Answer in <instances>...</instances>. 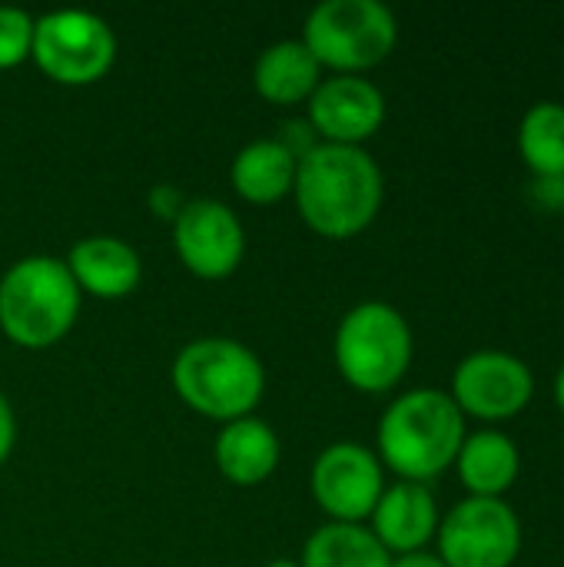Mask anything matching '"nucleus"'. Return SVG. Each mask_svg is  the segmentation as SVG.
Listing matches in <instances>:
<instances>
[{"label":"nucleus","mask_w":564,"mask_h":567,"mask_svg":"<svg viewBox=\"0 0 564 567\" xmlns=\"http://www.w3.org/2000/svg\"><path fill=\"white\" fill-rule=\"evenodd\" d=\"M293 199L316 236L342 243L376 223L386 199V179L366 146L319 143L296 166Z\"/></svg>","instance_id":"obj_1"},{"label":"nucleus","mask_w":564,"mask_h":567,"mask_svg":"<svg viewBox=\"0 0 564 567\" xmlns=\"http://www.w3.org/2000/svg\"><path fill=\"white\" fill-rule=\"evenodd\" d=\"M465 415L442 389H412L389 402L376 432V455L382 468L396 472L399 482L429 485L465 442Z\"/></svg>","instance_id":"obj_2"},{"label":"nucleus","mask_w":564,"mask_h":567,"mask_svg":"<svg viewBox=\"0 0 564 567\" xmlns=\"http://www.w3.org/2000/svg\"><path fill=\"white\" fill-rule=\"evenodd\" d=\"M173 392L186 409L219 425L246 419L266 395L263 359L239 339L203 336L173 359Z\"/></svg>","instance_id":"obj_3"},{"label":"nucleus","mask_w":564,"mask_h":567,"mask_svg":"<svg viewBox=\"0 0 564 567\" xmlns=\"http://www.w3.org/2000/svg\"><path fill=\"white\" fill-rule=\"evenodd\" d=\"M83 292L57 256H23L0 276V332L30 352L53 349L80 319Z\"/></svg>","instance_id":"obj_4"},{"label":"nucleus","mask_w":564,"mask_h":567,"mask_svg":"<svg viewBox=\"0 0 564 567\" xmlns=\"http://www.w3.org/2000/svg\"><path fill=\"white\" fill-rule=\"evenodd\" d=\"M416 339L409 319L389 302L352 306L332 339V359L346 385L366 395L392 392L412 365Z\"/></svg>","instance_id":"obj_5"},{"label":"nucleus","mask_w":564,"mask_h":567,"mask_svg":"<svg viewBox=\"0 0 564 567\" xmlns=\"http://www.w3.org/2000/svg\"><path fill=\"white\" fill-rule=\"evenodd\" d=\"M299 40L322 70L366 76L392 56L399 20L382 0H322L309 10Z\"/></svg>","instance_id":"obj_6"},{"label":"nucleus","mask_w":564,"mask_h":567,"mask_svg":"<svg viewBox=\"0 0 564 567\" xmlns=\"http://www.w3.org/2000/svg\"><path fill=\"white\" fill-rule=\"evenodd\" d=\"M30 60L60 86H90L100 83L116 63V33L93 10H50L37 17Z\"/></svg>","instance_id":"obj_7"},{"label":"nucleus","mask_w":564,"mask_h":567,"mask_svg":"<svg viewBox=\"0 0 564 567\" xmlns=\"http://www.w3.org/2000/svg\"><path fill=\"white\" fill-rule=\"evenodd\" d=\"M445 567H512L522 555V522L505 498H465L435 532Z\"/></svg>","instance_id":"obj_8"},{"label":"nucleus","mask_w":564,"mask_h":567,"mask_svg":"<svg viewBox=\"0 0 564 567\" xmlns=\"http://www.w3.org/2000/svg\"><path fill=\"white\" fill-rule=\"evenodd\" d=\"M309 492L329 522L362 525L386 492V468L372 449L359 442H332L312 462Z\"/></svg>","instance_id":"obj_9"},{"label":"nucleus","mask_w":564,"mask_h":567,"mask_svg":"<svg viewBox=\"0 0 564 567\" xmlns=\"http://www.w3.org/2000/svg\"><path fill=\"white\" fill-rule=\"evenodd\" d=\"M173 249L186 272L206 282L229 279L246 256V229L233 206L196 196L173 219Z\"/></svg>","instance_id":"obj_10"},{"label":"nucleus","mask_w":564,"mask_h":567,"mask_svg":"<svg viewBox=\"0 0 564 567\" xmlns=\"http://www.w3.org/2000/svg\"><path fill=\"white\" fill-rule=\"evenodd\" d=\"M452 402L462 415L482 422H505L522 415L535 399V375L529 362L502 349H479L452 372Z\"/></svg>","instance_id":"obj_11"},{"label":"nucleus","mask_w":564,"mask_h":567,"mask_svg":"<svg viewBox=\"0 0 564 567\" xmlns=\"http://www.w3.org/2000/svg\"><path fill=\"white\" fill-rule=\"evenodd\" d=\"M306 120L316 130L319 143L362 146L386 123V93L366 76L332 73L322 76L316 93L309 96Z\"/></svg>","instance_id":"obj_12"},{"label":"nucleus","mask_w":564,"mask_h":567,"mask_svg":"<svg viewBox=\"0 0 564 567\" xmlns=\"http://www.w3.org/2000/svg\"><path fill=\"white\" fill-rule=\"evenodd\" d=\"M369 522H372L369 532L396 558V555L425 551V545L435 538L442 518H439V505H435V495L429 492V485L396 482V485H386Z\"/></svg>","instance_id":"obj_13"},{"label":"nucleus","mask_w":564,"mask_h":567,"mask_svg":"<svg viewBox=\"0 0 564 567\" xmlns=\"http://www.w3.org/2000/svg\"><path fill=\"white\" fill-rule=\"evenodd\" d=\"M66 269L83 296L93 299H126L143 279L140 252L120 236H83L66 252Z\"/></svg>","instance_id":"obj_14"},{"label":"nucleus","mask_w":564,"mask_h":567,"mask_svg":"<svg viewBox=\"0 0 564 567\" xmlns=\"http://www.w3.org/2000/svg\"><path fill=\"white\" fill-rule=\"evenodd\" d=\"M279 458H283L279 435L273 432L269 422L256 415L223 425L213 445V462L219 475L239 488H256L269 482L279 468Z\"/></svg>","instance_id":"obj_15"},{"label":"nucleus","mask_w":564,"mask_h":567,"mask_svg":"<svg viewBox=\"0 0 564 567\" xmlns=\"http://www.w3.org/2000/svg\"><path fill=\"white\" fill-rule=\"evenodd\" d=\"M299 159L276 140L263 136L246 143L233 163H229V186L243 203L253 206H273L286 196H293Z\"/></svg>","instance_id":"obj_16"},{"label":"nucleus","mask_w":564,"mask_h":567,"mask_svg":"<svg viewBox=\"0 0 564 567\" xmlns=\"http://www.w3.org/2000/svg\"><path fill=\"white\" fill-rule=\"evenodd\" d=\"M455 468L469 498H502L522 475V452L505 432L482 429L465 435Z\"/></svg>","instance_id":"obj_17"},{"label":"nucleus","mask_w":564,"mask_h":567,"mask_svg":"<svg viewBox=\"0 0 564 567\" xmlns=\"http://www.w3.org/2000/svg\"><path fill=\"white\" fill-rule=\"evenodd\" d=\"M322 80V66L309 53L302 40H276L269 43L253 66L256 93L273 106H299L309 103Z\"/></svg>","instance_id":"obj_18"},{"label":"nucleus","mask_w":564,"mask_h":567,"mask_svg":"<svg viewBox=\"0 0 564 567\" xmlns=\"http://www.w3.org/2000/svg\"><path fill=\"white\" fill-rule=\"evenodd\" d=\"M392 555L379 545V538L366 525H319L306 545L299 567H389Z\"/></svg>","instance_id":"obj_19"},{"label":"nucleus","mask_w":564,"mask_h":567,"mask_svg":"<svg viewBox=\"0 0 564 567\" xmlns=\"http://www.w3.org/2000/svg\"><path fill=\"white\" fill-rule=\"evenodd\" d=\"M519 153L535 179H564V103L529 106L519 123Z\"/></svg>","instance_id":"obj_20"},{"label":"nucleus","mask_w":564,"mask_h":567,"mask_svg":"<svg viewBox=\"0 0 564 567\" xmlns=\"http://www.w3.org/2000/svg\"><path fill=\"white\" fill-rule=\"evenodd\" d=\"M33 27H37V17H30L23 7H13V3L0 7V70H17L20 63L30 60Z\"/></svg>","instance_id":"obj_21"},{"label":"nucleus","mask_w":564,"mask_h":567,"mask_svg":"<svg viewBox=\"0 0 564 567\" xmlns=\"http://www.w3.org/2000/svg\"><path fill=\"white\" fill-rule=\"evenodd\" d=\"M296 159H302L306 153H312L316 146H319V136H316V130L309 126V120H286L283 126H279V136H276Z\"/></svg>","instance_id":"obj_22"},{"label":"nucleus","mask_w":564,"mask_h":567,"mask_svg":"<svg viewBox=\"0 0 564 567\" xmlns=\"http://www.w3.org/2000/svg\"><path fill=\"white\" fill-rule=\"evenodd\" d=\"M146 203H150V213H153L156 219H166V223H173V219L180 216V209L186 206V196L180 193V186L160 183V186H153V189H150Z\"/></svg>","instance_id":"obj_23"},{"label":"nucleus","mask_w":564,"mask_h":567,"mask_svg":"<svg viewBox=\"0 0 564 567\" xmlns=\"http://www.w3.org/2000/svg\"><path fill=\"white\" fill-rule=\"evenodd\" d=\"M13 445H17V415H13L10 399L0 392V465L10 458Z\"/></svg>","instance_id":"obj_24"},{"label":"nucleus","mask_w":564,"mask_h":567,"mask_svg":"<svg viewBox=\"0 0 564 567\" xmlns=\"http://www.w3.org/2000/svg\"><path fill=\"white\" fill-rule=\"evenodd\" d=\"M389 567H445L439 555L432 551H412V555H396Z\"/></svg>","instance_id":"obj_25"},{"label":"nucleus","mask_w":564,"mask_h":567,"mask_svg":"<svg viewBox=\"0 0 564 567\" xmlns=\"http://www.w3.org/2000/svg\"><path fill=\"white\" fill-rule=\"evenodd\" d=\"M535 189H539L542 203H548V206L564 203V179H535Z\"/></svg>","instance_id":"obj_26"},{"label":"nucleus","mask_w":564,"mask_h":567,"mask_svg":"<svg viewBox=\"0 0 564 567\" xmlns=\"http://www.w3.org/2000/svg\"><path fill=\"white\" fill-rule=\"evenodd\" d=\"M555 402H558V412L564 415V362L562 369H558V375H555Z\"/></svg>","instance_id":"obj_27"},{"label":"nucleus","mask_w":564,"mask_h":567,"mask_svg":"<svg viewBox=\"0 0 564 567\" xmlns=\"http://www.w3.org/2000/svg\"><path fill=\"white\" fill-rule=\"evenodd\" d=\"M266 567H299V561H289V558H276V561H269Z\"/></svg>","instance_id":"obj_28"}]
</instances>
